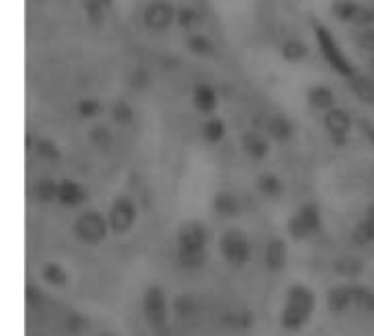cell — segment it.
<instances>
[{"label": "cell", "mask_w": 374, "mask_h": 336, "mask_svg": "<svg viewBox=\"0 0 374 336\" xmlns=\"http://www.w3.org/2000/svg\"><path fill=\"white\" fill-rule=\"evenodd\" d=\"M316 293L307 284H291L280 310V326L289 332L302 330L316 312Z\"/></svg>", "instance_id": "cell-1"}, {"label": "cell", "mask_w": 374, "mask_h": 336, "mask_svg": "<svg viewBox=\"0 0 374 336\" xmlns=\"http://www.w3.org/2000/svg\"><path fill=\"white\" fill-rule=\"evenodd\" d=\"M110 229V221L106 214H101L99 210H88L83 214H79L77 221L72 223V234L81 244H88V247H95V244H101L108 238Z\"/></svg>", "instance_id": "cell-2"}, {"label": "cell", "mask_w": 374, "mask_h": 336, "mask_svg": "<svg viewBox=\"0 0 374 336\" xmlns=\"http://www.w3.org/2000/svg\"><path fill=\"white\" fill-rule=\"evenodd\" d=\"M316 42H318V49H320L322 57L326 59V64L331 66L339 76H346V79L350 81L357 72H355L350 59L346 57V53L341 51V46L337 44V40L331 31L322 24H316Z\"/></svg>", "instance_id": "cell-3"}, {"label": "cell", "mask_w": 374, "mask_h": 336, "mask_svg": "<svg viewBox=\"0 0 374 336\" xmlns=\"http://www.w3.org/2000/svg\"><path fill=\"white\" fill-rule=\"evenodd\" d=\"M320 229H322V210L313 201L302 203L291 214V219L287 223V232L293 240H307L320 234Z\"/></svg>", "instance_id": "cell-4"}, {"label": "cell", "mask_w": 374, "mask_h": 336, "mask_svg": "<svg viewBox=\"0 0 374 336\" xmlns=\"http://www.w3.org/2000/svg\"><path fill=\"white\" fill-rule=\"evenodd\" d=\"M219 251L228 264L241 269L252 258V242L245 236V232H241V229H236V227H230L219 238Z\"/></svg>", "instance_id": "cell-5"}, {"label": "cell", "mask_w": 374, "mask_h": 336, "mask_svg": "<svg viewBox=\"0 0 374 336\" xmlns=\"http://www.w3.org/2000/svg\"><path fill=\"white\" fill-rule=\"evenodd\" d=\"M140 305L147 324L154 330H164L169 326V299L162 286H149L143 293Z\"/></svg>", "instance_id": "cell-6"}, {"label": "cell", "mask_w": 374, "mask_h": 336, "mask_svg": "<svg viewBox=\"0 0 374 336\" xmlns=\"http://www.w3.org/2000/svg\"><path fill=\"white\" fill-rule=\"evenodd\" d=\"M177 20V7L171 3V0H152L145 9H143V26L147 31H167L169 26H173V22Z\"/></svg>", "instance_id": "cell-7"}, {"label": "cell", "mask_w": 374, "mask_h": 336, "mask_svg": "<svg viewBox=\"0 0 374 336\" xmlns=\"http://www.w3.org/2000/svg\"><path fill=\"white\" fill-rule=\"evenodd\" d=\"M138 219V208L133 203L131 196H116L114 203L110 205L108 212V221H110V229L114 234L123 236L133 227Z\"/></svg>", "instance_id": "cell-8"}, {"label": "cell", "mask_w": 374, "mask_h": 336, "mask_svg": "<svg viewBox=\"0 0 374 336\" xmlns=\"http://www.w3.org/2000/svg\"><path fill=\"white\" fill-rule=\"evenodd\" d=\"M324 127L331 135L333 144L337 146H343L348 142V135H350V129H352V120L348 116L346 110H341V107H331L328 112H324Z\"/></svg>", "instance_id": "cell-9"}, {"label": "cell", "mask_w": 374, "mask_h": 336, "mask_svg": "<svg viewBox=\"0 0 374 336\" xmlns=\"http://www.w3.org/2000/svg\"><path fill=\"white\" fill-rule=\"evenodd\" d=\"M208 227L200 221H186L177 227L175 234V242L177 247H206L208 244Z\"/></svg>", "instance_id": "cell-10"}, {"label": "cell", "mask_w": 374, "mask_h": 336, "mask_svg": "<svg viewBox=\"0 0 374 336\" xmlns=\"http://www.w3.org/2000/svg\"><path fill=\"white\" fill-rule=\"evenodd\" d=\"M287 260H289V247L287 242L282 238H272L265 244V251H263V267L269 273H278L287 267Z\"/></svg>", "instance_id": "cell-11"}, {"label": "cell", "mask_w": 374, "mask_h": 336, "mask_svg": "<svg viewBox=\"0 0 374 336\" xmlns=\"http://www.w3.org/2000/svg\"><path fill=\"white\" fill-rule=\"evenodd\" d=\"M86 201H88V190L77 179H62L59 181L57 203H62L64 208H79Z\"/></svg>", "instance_id": "cell-12"}, {"label": "cell", "mask_w": 374, "mask_h": 336, "mask_svg": "<svg viewBox=\"0 0 374 336\" xmlns=\"http://www.w3.org/2000/svg\"><path fill=\"white\" fill-rule=\"evenodd\" d=\"M241 149L247 158L259 162V160H265L269 156V140H267V135H263L261 131L250 129L241 135Z\"/></svg>", "instance_id": "cell-13"}, {"label": "cell", "mask_w": 374, "mask_h": 336, "mask_svg": "<svg viewBox=\"0 0 374 336\" xmlns=\"http://www.w3.org/2000/svg\"><path fill=\"white\" fill-rule=\"evenodd\" d=\"M217 103H219V96L213 85L197 83L193 87V105H195V110L200 114H213L217 110Z\"/></svg>", "instance_id": "cell-14"}, {"label": "cell", "mask_w": 374, "mask_h": 336, "mask_svg": "<svg viewBox=\"0 0 374 336\" xmlns=\"http://www.w3.org/2000/svg\"><path fill=\"white\" fill-rule=\"evenodd\" d=\"M265 131L276 142H289L295 133L291 118H287L285 114H274L272 118H269L267 125H265Z\"/></svg>", "instance_id": "cell-15"}, {"label": "cell", "mask_w": 374, "mask_h": 336, "mask_svg": "<svg viewBox=\"0 0 374 336\" xmlns=\"http://www.w3.org/2000/svg\"><path fill=\"white\" fill-rule=\"evenodd\" d=\"M175 260L177 264L186 271H197L206 264L208 251L206 247H177L175 249Z\"/></svg>", "instance_id": "cell-16"}, {"label": "cell", "mask_w": 374, "mask_h": 336, "mask_svg": "<svg viewBox=\"0 0 374 336\" xmlns=\"http://www.w3.org/2000/svg\"><path fill=\"white\" fill-rule=\"evenodd\" d=\"M326 305L328 310L339 314L352 305V284H337L326 293Z\"/></svg>", "instance_id": "cell-17"}, {"label": "cell", "mask_w": 374, "mask_h": 336, "mask_svg": "<svg viewBox=\"0 0 374 336\" xmlns=\"http://www.w3.org/2000/svg\"><path fill=\"white\" fill-rule=\"evenodd\" d=\"M307 103L318 112H328L331 107H335V92L328 85H311L307 90Z\"/></svg>", "instance_id": "cell-18"}, {"label": "cell", "mask_w": 374, "mask_h": 336, "mask_svg": "<svg viewBox=\"0 0 374 336\" xmlns=\"http://www.w3.org/2000/svg\"><path fill=\"white\" fill-rule=\"evenodd\" d=\"M364 269H366L364 260L357 258V255H350V253L339 255L337 260H333V271L346 280H357L359 275L364 273Z\"/></svg>", "instance_id": "cell-19"}, {"label": "cell", "mask_w": 374, "mask_h": 336, "mask_svg": "<svg viewBox=\"0 0 374 336\" xmlns=\"http://www.w3.org/2000/svg\"><path fill=\"white\" fill-rule=\"evenodd\" d=\"M213 210L219 214V217L232 219V217H236L238 212H241V203H238V199H236L232 192L219 190V192L213 196Z\"/></svg>", "instance_id": "cell-20"}, {"label": "cell", "mask_w": 374, "mask_h": 336, "mask_svg": "<svg viewBox=\"0 0 374 336\" xmlns=\"http://www.w3.org/2000/svg\"><path fill=\"white\" fill-rule=\"evenodd\" d=\"M59 196V181L53 177H40L33 183V199L38 203H53Z\"/></svg>", "instance_id": "cell-21"}, {"label": "cell", "mask_w": 374, "mask_h": 336, "mask_svg": "<svg viewBox=\"0 0 374 336\" xmlns=\"http://www.w3.org/2000/svg\"><path fill=\"white\" fill-rule=\"evenodd\" d=\"M257 190L265 199H278L285 192V181L274 173H263L257 177Z\"/></svg>", "instance_id": "cell-22"}, {"label": "cell", "mask_w": 374, "mask_h": 336, "mask_svg": "<svg viewBox=\"0 0 374 336\" xmlns=\"http://www.w3.org/2000/svg\"><path fill=\"white\" fill-rule=\"evenodd\" d=\"M280 57L289 64H300L309 57V46L302 40H285L280 44Z\"/></svg>", "instance_id": "cell-23"}, {"label": "cell", "mask_w": 374, "mask_h": 336, "mask_svg": "<svg viewBox=\"0 0 374 336\" xmlns=\"http://www.w3.org/2000/svg\"><path fill=\"white\" fill-rule=\"evenodd\" d=\"M350 90L355 92V96L361 103L374 105V79H372V76L355 74L350 79Z\"/></svg>", "instance_id": "cell-24"}, {"label": "cell", "mask_w": 374, "mask_h": 336, "mask_svg": "<svg viewBox=\"0 0 374 336\" xmlns=\"http://www.w3.org/2000/svg\"><path fill=\"white\" fill-rule=\"evenodd\" d=\"M331 11L339 22H355L361 13V5L357 0H333Z\"/></svg>", "instance_id": "cell-25"}, {"label": "cell", "mask_w": 374, "mask_h": 336, "mask_svg": "<svg viewBox=\"0 0 374 336\" xmlns=\"http://www.w3.org/2000/svg\"><path fill=\"white\" fill-rule=\"evenodd\" d=\"M88 142L92 144L95 149H99V151H103V153H108V151H112V146H114V135H112L110 127H106V125H95L92 129L88 131Z\"/></svg>", "instance_id": "cell-26"}, {"label": "cell", "mask_w": 374, "mask_h": 336, "mask_svg": "<svg viewBox=\"0 0 374 336\" xmlns=\"http://www.w3.org/2000/svg\"><path fill=\"white\" fill-rule=\"evenodd\" d=\"M42 278H44V282L55 286V288H64L70 282L68 271L59 262H47V264H44L42 267Z\"/></svg>", "instance_id": "cell-27"}, {"label": "cell", "mask_w": 374, "mask_h": 336, "mask_svg": "<svg viewBox=\"0 0 374 336\" xmlns=\"http://www.w3.org/2000/svg\"><path fill=\"white\" fill-rule=\"evenodd\" d=\"M226 131H228L226 122H223L221 118H215V116H211L202 125V135L208 144H219L223 137H226Z\"/></svg>", "instance_id": "cell-28"}, {"label": "cell", "mask_w": 374, "mask_h": 336, "mask_svg": "<svg viewBox=\"0 0 374 336\" xmlns=\"http://www.w3.org/2000/svg\"><path fill=\"white\" fill-rule=\"evenodd\" d=\"M171 310L177 319H190L197 312V299L188 293H179L171 301Z\"/></svg>", "instance_id": "cell-29"}, {"label": "cell", "mask_w": 374, "mask_h": 336, "mask_svg": "<svg viewBox=\"0 0 374 336\" xmlns=\"http://www.w3.org/2000/svg\"><path fill=\"white\" fill-rule=\"evenodd\" d=\"M35 156L44 162H59L62 158V149L51 137H38L35 140Z\"/></svg>", "instance_id": "cell-30"}, {"label": "cell", "mask_w": 374, "mask_h": 336, "mask_svg": "<svg viewBox=\"0 0 374 336\" xmlns=\"http://www.w3.org/2000/svg\"><path fill=\"white\" fill-rule=\"evenodd\" d=\"M350 240L357 247H368V244L374 242V223H370L368 219H361L350 234Z\"/></svg>", "instance_id": "cell-31"}, {"label": "cell", "mask_w": 374, "mask_h": 336, "mask_svg": "<svg viewBox=\"0 0 374 336\" xmlns=\"http://www.w3.org/2000/svg\"><path fill=\"white\" fill-rule=\"evenodd\" d=\"M352 305L366 312H374V290L364 284H352Z\"/></svg>", "instance_id": "cell-32"}, {"label": "cell", "mask_w": 374, "mask_h": 336, "mask_svg": "<svg viewBox=\"0 0 374 336\" xmlns=\"http://www.w3.org/2000/svg\"><path fill=\"white\" fill-rule=\"evenodd\" d=\"M186 46L193 55H200V57H211L215 53V44L211 37H206L202 33H190L186 40Z\"/></svg>", "instance_id": "cell-33"}, {"label": "cell", "mask_w": 374, "mask_h": 336, "mask_svg": "<svg viewBox=\"0 0 374 336\" xmlns=\"http://www.w3.org/2000/svg\"><path fill=\"white\" fill-rule=\"evenodd\" d=\"M175 22L184 31H195L202 24V15L195 7L182 5V7H177V20Z\"/></svg>", "instance_id": "cell-34"}, {"label": "cell", "mask_w": 374, "mask_h": 336, "mask_svg": "<svg viewBox=\"0 0 374 336\" xmlns=\"http://www.w3.org/2000/svg\"><path fill=\"white\" fill-rule=\"evenodd\" d=\"M110 116L112 120L116 122V125H121V127H127L133 122V107L127 103V101H116L112 107H110Z\"/></svg>", "instance_id": "cell-35"}, {"label": "cell", "mask_w": 374, "mask_h": 336, "mask_svg": "<svg viewBox=\"0 0 374 336\" xmlns=\"http://www.w3.org/2000/svg\"><path fill=\"white\" fill-rule=\"evenodd\" d=\"M221 324L226 326V328L247 330V328H252V324H254V317H252L250 310H245V312H228V314L221 317Z\"/></svg>", "instance_id": "cell-36"}, {"label": "cell", "mask_w": 374, "mask_h": 336, "mask_svg": "<svg viewBox=\"0 0 374 336\" xmlns=\"http://www.w3.org/2000/svg\"><path fill=\"white\" fill-rule=\"evenodd\" d=\"M83 11H86L88 22L95 24V26L103 24V20H106V13H108V9L103 7L99 0H83Z\"/></svg>", "instance_id": "cell-37"}, {"label": "cell", "mask_w": 374, "mask_h": 336, "mask_svg": "<svg viewBox=\"0 0 374 336\" xmlns=\"http://www.w3.org/2000/svg\"><path fill=\"white\" fill-rule=\"evenodd\" d=\"M77 114L79 118L83 120H90V118H97L101 114V101L95 99V96H83L77 101Z\"/></svg>", "instance_id": "cell-38"}, {"label": "cell", "mask_w": 374, "mask_h": 336, "mask_svg": "<svg viewBox=\"0 0 374 336\" xmlns=\"http://www.w3.org/2000/svg\"><path fill=\"white\" fill-rule=\"evenodd\" d=\"M129 85L133 90L143 92V90H147L149 85H152V74H149L147 68H133L131 74H129Z\"/></svg>", "instance_id": "cell-39"}, {"label": "cell", "mask_w": 374, "mask_h": 336, "mask_svg": "<svg viewBox=\"0 0 374 336\" xmlns=\"http://www.w3.org/2000/svg\"><path fill=\"white\" fill-rule=\"evenodd\" d=\"M24 301H26V305H29L31 310H38L40 305H42V301H44L42 288H40L38 284H33V282H29V284H26V290H24Z\"/></svg>", "instance_id": "cell-40"}, {"label": "cell", "mask_w": 374, "mask_h": 336, "mask_svg": "<svg viewBox=\"0 0 374 336\" xmlns=\"http://www.w3.org/2000/svg\"><path fill=\"white\" fill-rule=\"evenodd\" d=\"M357 44L359 49L374 55V26H366L357 31Z\"/></svg>", "instance_id": "cell-41"}, {"label": "cell", "mask_w": 374, "mask_h": 336, "mask_svg": "<svg viewBox=\"0 0 374 336\" xmlns=\"http://www.w3.org/2000/svg\"><path fill=\"white\" fill-rule=\"evenodd\" d=\"M88 317H83L81 312H70L68 317H66V332H70V334H81L86 328H88Z\"/></svg>", "instance_id": "cell-42"}, {"label": "cell", "mask_w": 374, "mask_h": 336, "mask_svg": "<svg viewBox=\"0 0 374 336\" xmlns=\"http://www.w3.org/2000/svg\"><path fill=\"white\" fill-rule=\"evenodd\" d=\"M364 219H368L370 223H374V203H370V205L366 208V214H364Z\"/></svg>", "instance_id": "cell-43"}, {"label": "cell", "mask_w": 374, "mask_h": 336, "mask_svg": "<svg viewBox=\"0 0 374 336\" xmlns=\"http://www.w3.org/2000/svg\"><path fill=\"white\" fill-rule=\"evenodd\" d=\"M366 135H368V140H370L372 146H374V127H372V125H366Z\"/></svg>", "instance_id": "cell-44"}, {"label": "cell", "mask_w": 374, "mask_h": 336, "mask_svg": "<svg viewBox=\"0 0 374 336\" xmlns=\"http://www.w3.org/2000/svg\"><path fill=\"white\" fill-rule=\"evenodd\" d=\"M99 3L106 7V9H112V5H114V0H99Z\"/></svg>", "instance_id": "cell-45"}, {"label": "cell", "mask_w": 374, "mask_h": 336, "mask_svg": "<svg viewBox=\"0 0 374 336\" xmlns=\"http://www.w3.org/2000/svg\"><path fill=\"white\" fill-rule=\"evenodd\" d=\"M370 72H372V76H374V55H372V59H370Z\"/></svg>", "instance_id": "cell-46"}, {"label": "cell", "mask_w": 374, "mask_h": 336, "mask_svg": "<svg viewBox=\"0 0 374 336\" xmlns=\"http://www.w3.org/2000/svg\"><path fill=\"white\" fill-rule=\"evenodd\" d=\"M97 336H114V334H108V332H106V334H97Z\"/></svg>", "instance_id": "cell-47"}, {"label": "cell", "mask_w": 374, "mask_h": 336, "mask_svg": "<svg viewBox=\"0 0 374 336\" xmlns=\"http://www.w3.org/2000/svg\"><path fill=\"white\" fill-rule=\"evenodd\" d=\"M372 11H374V5H372Z\"/></svg>", "instance_id": "cell-48"}]
</instances>
